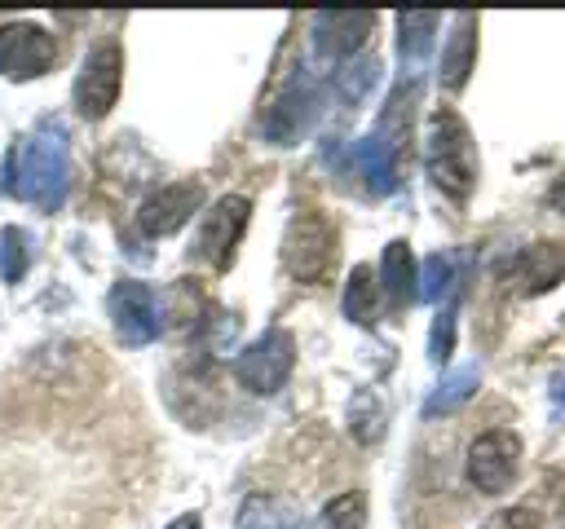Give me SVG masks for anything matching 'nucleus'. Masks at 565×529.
<instances>
[{"label": "nucleus", "mask_w": 565, "mask_h": 529, "mask_svg": "<svg viewBox=\"0 0 565 529\" xmlns=\"http://www.w3.org/2000/svg\"><path fill=\"white\" fill-rule=\"evenodd\" d=\"M472 62H477V13H459L455 18V31L446 40V53H441V88L446 93H459L472 75Z\"/></svg>", "instance_id": "obj_15"}, {"label": "nucleus", "mask_w": 565, "mask_h": 529, "mask_svg": "<svg viewBox=\"0 0 565 529\" xmlns=\"http://www.w3.org/2000/svg\"><path fill=\"white\" fill-rule=\"evenodd\" d=\"M375 79H380V62L375 57H349V62H340V71H331V88H335V97L344 106H358L371 93Z\"/></svg>", "instance_id": "obj_22"}, {"label": "nucleus", "mask_w": 565, "mask_h": 529, "mask_svg": "<svg viewBox=\"0 0 565 529\" xmlns=\"http://www.w3.org/2000/svg\"><path fill=\"white\" fill-rule=\"evenodd\" d=\"M375 313H380V282L366 264H358L344 282V317L358 322V326H371Z\"/></svg>", "instance_id": "obj_21"}, {"label": "nucleus", "mask_w": 565, "mask_h": 529, "mask_svg": "<svg viewBox=\"0 0 565 529\" xmlns=\"http://www.w3.org/2000/svg\"><path fill=\"white\" fill-rule=\"evenodd\" d=\"M106 313H110V326H115V339L124 348H141L150 339H159L163 331V309H159V295L137 282V278H119L106 295Z\"/></svg>", "instance_id": "obj_6"}, {"label": "nucleus", "mask_w": 565, "mask_h": 529, "mask_svg": "<svg viewBox=\"0 0 565 529\" xmlns=\"http://www.w3.org/2000/svg\"><path fill=\"white\" fill-rule=\"evenodd\" d=\"M419 97H424V88H419V79H397V88L388 93V101H384V110H380V123H375V141L393 154V159H402L406 154V145H411V132H415V106H419Z\"/></svg>", "instance_id": "obj_14"}, {"label": "nucleus", "mask_w": 565, "mask_h": 529, "mask_svg": "<svg viewBox=\"0 0 565 529\" xmlns=\"http://www.w3.org/2000/svg\"><path fill=\"white\" fill-rule=\"evenodd\" d=\"M291 366H296V339H291V331L269 326L256 344H247V348L234 357V379H238L247 392H256V397H274V392L287 384Z\"/></svg>", "instance_id": "obj_4"}, {"label": "nucleus", "mask_w": 565, "mask_h": 529, "mask_svg": "<svg viewBox=\"0 0 565 529\" xmlns=\"http://www.w3.org/2000/svg\"><path fill=\"white\" fill-rule=\"evenodd\" d=\"M455 353V304H446L437 317H433V335H428V357L441 366L446 357Z\"/></svg>", "instance_id": "obj_27"}, {"label": "nucleus", "mask_w": 565, "mask_h": 529, "mask_svg": "<svg viewBox=\"0 0 565 529\" xmlns=\"http://www.w3.org/2000/svg\"><path fill=\"white\" fill-rule=\"evenodd\" d=\"M234 529H305V516H300L291 503L274 498V494H252V498L238 507Z\"/></svg>", "instance_id": "obj_17"}, {"label": "nucleus", "mask_w": 565, "mask_h": 529, "mask_svg": "<svg viewBox=\"0 0 565 529\" xmlns=\"http://www.w3.org/2000/svg\"><path fill=\"white\" fill-rule=\"evenodd\" d=\"M349 428L358 441H375L384 432V410L375 401V392H358L353 406H349Z\"/></svg>", "instance_id": "obj_25"}, {"label": "nucleus", "mask_w": 565, "mask_h": 529, "mask_svg": "<svg viewBox=\"0 0 565 529\" xmlns=\"http://www.w3.org/2000/svg\"><path fill=\"white\" fill-rule=\"evenodd\" d=\"M119 84H124V48L119 40H97L75 75V110L84 119H102L110 115V106L119 101Z\"/></svg>", "instance_id": "obj_5"}, {"label": "nucleus", "mask_w": 565, "mask_h": 529, "mask_svg": "<svg viewBox=\"0 0 565 529\" xmlns=\"http://www.w3.org/2000/svg\"><path fill=\"white\" fill-rule=\"evenodd\" d=\"M437 13H397V57L402 66H419L428 53H433V31H437Z\"/></svg>", "instance_id": "obj_19"}, {"label": "nucleus", "mask_w": 565, "mask_h": 529, "mask_svg": "<svg viewBox=\"0 0 565 529\" xmlns=\"http://www.w3.org/2000/svg\"><path fill=\"white\" fill-rule=\"evenodd\" d=\"M335 242H340L335 225L322 212H313V207L296 212L287 234H282V264H287V273L296 282H309V287L322 282L331 273V264H335Z\"/></svg>", "instance_id": "obj_3"}, {"label": "nucleus", "mask_w": 565, "mask_h": 529, "mask_svg": "<svg viewBox=\"0 0 565 529\" xmlns=\"http://www.w3.org/2000/svg\"><path fill=\"white\" fill-rule=\"evenodd\" d=\"M424 168H428V181L455 203H463L477 185V141H472V128L450 106L433 110L428 119Z\"/></svg>", "instance_id": "obj_2"}, {"label": "nucleus", "mask_w": 565, "mask_h": 529, "mask_svg": "<svg viewBox=\"0 0 565 529\" xmlns=\"http://www.w3.org/2000/svg\"><path fill=\"white\" fill-rule=\"evenodd\" d=\"M371 26H375V13H366V9H327L313 18V48H318V57L349 62L366 44Z\"/></svg>", "instance_id": "obj_12"}, {"label": "nucleus", "mask_w": 565, "mask_h": 529, "mask_svg": "<svg viewBox=\"0 0 565 529\" xmlns=\"http://www.w3.org/2000/svg\"><path fill=\"white\" fill-rule=\"evenodd\" d=\"M168 529H199V511H185V516H177Z\"/></svg>", "instance_id": "obj_31"}, {"label": "nucleus", "mask_w": 565, "mask_h": 529, "mask_svg": "<svg viewBox=\"0 0 565 529\" xmlns=\"http://www.w3.org/2000/svg\"><path fill=\"white\" fill-rule=\"evenodd\" d=\"M521 472V436L508 428H490L468 445V481L481 494H503Z\"/></svg>", "instance_id": "obj_8"}, {"label": "nucleus", "mask_w": 565, "mask_h": 529, "mask_svg": "<svg viewBox=\"0 0 565 529\" xmlns=\"http://www.w3.org/2000/svg\"><path fill=\"white\" fill-rule=\"evenodd\" d=\"M247 216H252V203H247L243 194L216 198V203L207 207V216H203L199 238H194V256L207 260L212 269H225V264L234 260V247H238L243 229H247Z\"/></svg>", "instance_id": "obj_10"}, {"label": "nucleus", "mask_w": 565, "mask_h": 529, "mask_svg": "<svg viewBox=\"0 0 565 529\" xmlns=\"http://www.w3.org/2000/svg\"><path fill=\"white\" fill-rule=\"evenodd\" d=\"M415 256H411V242H402V238H393L388 247H384V260H380V291L388 295V304L393 309H406L411 300H415Z\"/></svg>", "instance_id": "obj_16"}, {"label": "nucleus", "mask_w": 565, "mask_h": 529, "mask_svg": "<svg viewBox=\"0 0 565 529\" xmlns=\"http://www.w3.org/2000/svg\"><path fill=\"white\" fill-rule=\"evenodd\" d=\"M199 207H203V185H199V181H172V185L154 190V194L141 203L137 225H141V234L163 238V234H177Z\"/></svg>", "instance_id": "obj_11"}, {"label": "nucleus", "mask_w": 565, "mask_h": 529, "mask_svg": "<svg viewBox=\"0 0 565 529\" xmlns=\"http://www.w3.org/2000/svg\"><path fill=\"white\" fill-rule=\"evenodd\" d=\"M565 278V247L561 242H534L521 247L503 264V282H512L516 295H543Z\"/></svg>", "instance_id": "obj_13"}, {"label": "nucleus", "mask_w": 565, "mask_h": 529, "mask_svg": "<svg viewBox=\"0 0 565 529\" xmlns=\"http://www.w3.org/2000/svg\"><path fill=\"white\" fill-rule=\"evenodd\" d=\"M318 525H322V529H366V494H362V489L335 494V498L322 507Z\"/></svg>", "instance_id": "obj_23"}, {"label": "nucleus", "mask_w": 565, "mask_h": 529, "mask_svg": "<svg viewBox=\"0 0 565 529\" xmlns=\"http://www.w3.org/2000/svg\"><path fill=\"white\" fill-rule=\"evenodd\" d=\"M477 384H481V370H477V366H459V370L441 375V384H437V388L428 392V401H424V414H428V419L455 414L459 406H468V401H472Z\"/></svg>", "instance_id": "obj_18"}, {"label": "nucleus", "mask_w": 565, "mask_h": 529, "mask_svg": "<svg viewBox=\"0 0 565 529\" xmlns=\"http://www.w3.org/2000/svg\"><path fill=\"white\" fill-rule=\"evenodd\" d=\"M450 282H455V260H450L446 251H433V256L415 269V295H424V300H441Z\"/></svg>", "instance_id": "obj_24"}, {"label": "nucleus", "mask_w": 565, "mask_h": 529, "mask_svg": "<svg viewBox=\"0 0 565 529\" xmlns=\"http://www.w3.org/2000/svg\"><path fill=\"white\" fill-rule=\"evenodd\" d=\"M547 203H552L556 212H565V172L556 176V185H552V194H547Z\"/></svg>", "instance_id": "obj_29"}, {"label": "nucleus", "mask_w": 565, "mask_h": 529, "mask_svg": "<svg viewBox=\"0 0 565 529\" xmlns=\"http://www.w3.org/2000/svg\"><path fill=\"white\" fill-rule=\"evenodd\" d=\"M481 529H539V516H534L530 507H503V511H494Z\"/></svg>", "instance_id": "obj_28"}, {"label": "nucleus", "mask_w": 565, "mask_h": 529, "mask_svg": "<svg viewBox=\"0 0 565 529\" xmlns=\"http://www.w3.org/2000/svg\"><path fill=\"white\" fill-rule=\"evenodd\" d=\"M26 242L31 238L22 229H4L0 234V273H4V282H18L26 273V264H31V247Z\"/></svg>", "instance_id": "obj_26"}, {"label": "nucleus", "mask_w": 565, "mask_h": 529, "mask_svg": "<svg viewBox=\"0 0 565 529\" xmlns=\"http://www.w3.org/2000/svg\"><path fill=\"white\" fill-rule=\"evenodd\" d=\"M318 110H322L318 84H313L305 71H296V75L282 84V93L274 97V106L265 110V119H260V137H265L269 145H296V141L313 128Z\"/></svg>", "instance_id": "obj_7"}, {"label": "nucleus", "mask_w": 565, "mask_h": 529, "mask_svg": "<svg viewBox=\"0 0 565 529\" xmlns=\"http://www.w3.org/2000/svg\"><path fill=\"white\" fill-rule=\"evenodd\" d=\"M353 163H358V172L366 176V190H371V194H388V190L397 185V159H393L375 137H362V141L353 145Z\"/></svg>", "instance_id": "obj_20"}, {"label": "nucleus", "mask_w": 565, "mask_h": 529, "mask_svg": "<svg viewBox=\"0 0 565 529\" xmlns=\"http://www.w3.org/2000/svg\"><path fill=\"white\" fill-rule=\"evenodd\" d=\"M57 62V44L35 22H4L0 26V75L13 84H26L35 75H49Z\"/></svg>", "instance_id": "obj_9"}, {"label": "nucleus", "mask_w": 565, "mask_h": 529, "mask_svg": "<svg viewBox=\"0 0 565 529\" xmlns=\"http://www.w3.org/2000/svg\"><path fill=\"white\" fill-rule=\"evenodd\" d=\"M71 185V145L57 119L40 123L26 141H18L4 159V190L13 198H31L44 212H57Z\"/></svg>", "instance_id": "obj_1"}, {"label": "nucleus", "mask_w": 565, "mask_h": 529, "mask_svg": "<svg viewBox=\"0 0 565 529\" xmlns=\"http://www.w3.org/2000/svg\"><path fill=\"white\" fill-rule=\"evenodd\" d=\"M552 401L556 406H565V366L556 370V379H552Z\"/></svg>", "instance_id": "obj_30"}]
</instances>
